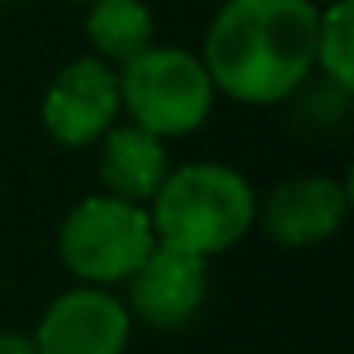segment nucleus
<instances>
[{
	"mask_svg": "<svg viewBox=\"0 0 354 354\" xmlns=\"http://www.w3.org/2000/svg\"><path fill=\"white\" fill-rule=\"evenodd\" d=\"M316 0H225L202 42V65L236 103L290 100L316 69Z\"/></svg>",
	"mask_w": 354,
	"mask_h": 354,
	"instance_id": "obj_1",
	"label": "nucleus"
},
{
	"mask_svg": "<svg viewBox=\"0 0 354 354\" xmlns=\"http://www.w3.org/2000/svg\"><path fill=\"white\" fill-rule=\"evenodd\" d=\"M255 209L259 198L240 171L229 164L194 160L164 176L160 191L149 198V221L156 244L209 259L244 240L255 225Z\"/></svg>",
	"mask_w": 354,
	"mask_h": 354,
	"instance_id": "obj_2",
	"label": "nucleus"
},
{
	"mask_svg": "<svg viewBox=\"0 0 354 354\" xmlns=\"http://www.w3.org/2000/svg\"><path fill=\"white\" fill-rule=\"evenodd\" d=\"M214 80L198 54L179 46H149L118 65V100L133 126L156 138L194 133L214 111Z\"/></svg>",
	"mask_w": 354,
	"mask_h": 354,
	"instance_id": "obj_3",
	"label": "nucleus"
},
{
	"mask_svg": "<svg viewBox=\"0 0 354 354\" xmlns=\"http://www.w3.org/2000/svg\"><path fill=\"white\" fill-rule=\"evenodd\" d=\"M156 248L149 209L115 194H92L65 214L57 255L84 286L126 282Z\"/></svg>",
	"mask_w": 354,
	"mask_h": 354,
	"instance_id": "obj_4",
	"label": "nucleus"
},
{
	"mask_svg": "<svg viewBox=\"0 0 354 354\" xmlns=\"http://www.w3.org/2000/svg\"><path fill=\"white\" fill-rule=\"evenodd\" d=\"M122 115L118 73L103 57L69 62L42 95V126L65 149H84L100 141Z\"/></svg>",
	"mask_w": 354,
	"mask_h": 354,
	"instance_id": "obj_5",
	"label": "nucleus"
},
{
	"mask_svg": "<svg viewBox=\"0 0 354 354\" xmlns=\"http://www.w3.org/2000/svg\"><path fill=\"white\" fill-rule=\"evenodd\" d=\"M133 316L107 286H73L46 305L35 328L39 354H126Z\"/></svg>",
	"mask_w": 354,
	"mask_h": 354,
	"instance_id": "obj_6",
	"label": "nucleus"
},
{
	"mask_svg": "<svg viewBox=\"0 0 354 354\" xmlns=\"http://www.w3.org/2000/svg\"><path fill=\"white\" fill-rule=\"evenodd\" d=\"M346 209H351V191L335 176H293L263 198L255 217L278 248L301 252L335 236L346 221Z\"/></svg>",
	"mask_w": 354,
	"mask_h": 354,
	"instance_id": "obj_7",
	"label": "nucleus"
},
{
	"mask_svg": "<svg viewBox=\"0 0 354 354\" xmlns=\"http://www.w3.org/2000/svg\"><path fill=\"white\" fill-rule=\"evenodd\" d=\"M126 286H130V316L164 331L183 328L206 301V259L156 244L126 278Z\"/></svg>",
	"mask_w": 354,
	"mask_h": 354,
	"instance_id": "obj_8",
	"label": "nucleus"
},
{
	"mask_svg": "<svg viewBox=\"0 0 354 354\" xmlns=\"http://www.w3.org/2000/svg\"><path fill=\"white\" fill-rule=\"evenodd\" d=\"M100 149V183L107 187V194L126 202L145 206L156 191H160L164 176L171 171L164 138L141 130V126H111L103 133Z\"/></svg>",
	"mask_w": 354,
	"mask_h": 354,
	"instance_id": "obj_9",
	"label": "nucleus"
},
{
	"mask_svg": "<svg viewBox=\"0 0 354 354\" xmlns=\"http://www.w3.org/2000/svg\"><path fill=\"white\" fill-rule=\"evenodd\" d=\"M88 39L95 46V57L107 65H126L141 50L153 46V12L141 0H92L88 4Z\"/></svg>",
	"mask_w": 354,
	"mask_h": 354,
	"instance_id": "obj_10",
	"label": "nucleus"
},
{
	"mask_svg": "<svg viewBox=\"0 0 354 354\" xmlns=\"http://www.w3.org/2000/svg\"><path fill=\"white\" fill-rule=\"evenodd\" d=\"M316 69L335 92L351 95L354 88V4L328 0L316 24Z\"/></svg>",
	"mask_w": 354,
	"mask_h": 354,
	"instance_id": "obj_11",
	"label": "nucleus"
},
{
	"mask_svg": "<svg viewBox=\"0 0 354 354\" xmlns=\"http://www.w3.org/2000/svg\"><path fill=\"white\" fill-rule=\"evenodd\" d=\"M0 354H39L31 335H19V331H0Z\"/></svg>",
	"mask_w": 354,
	"mask_h": 354,
	"instance_id": "obj_12",
	"label": "nucleus"
},
{
	"mask_svg": "<svg viewBox=\"0 0 354 354\" xmlns=\"http://www.w3.org/2000/svg\"><path fill=\"white\" fill-rule=\"evenodd\" d=\"M65 4H92V0H65Z\"/></svg>",
	"mask_w": 354,
	"mask_h": 354,
	"instance_id": "obj_13",
	"label": "nucleus"
},
{
	"mask_svg": "<svg viewBox=\"0 0 354 354\" xmlns=\"http://www.w3.org/2000/svg\"><path fill=\"white\" fill-rule=\"evenodd\" d=\"M0 4H8V0H0Z\"/></svg>",
	"mask_w": 354,
	"mask_h": 354,
	"instance_id": "obj_14",
	"label": "nucleus"
}]
</instances>
